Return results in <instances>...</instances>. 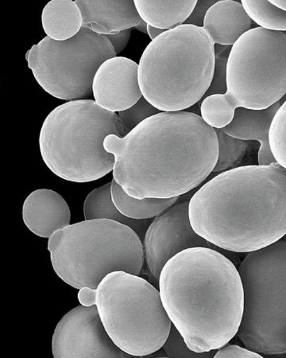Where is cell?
Returning <instances> with one entry per match:
<instances>
[{"label":"cell","instance_id":"16","mask_svg":"<svg viewBox=\"0 0 286 358\" xmlns=\"http://www.w3.org/2000/svg\"><path fill=\"white\" fill-rule=\"evenodd\" d=\"M282 105L283 102L280 101L264 110L237 108L232 123L220 130L239 140L259 141L260 148L257 160L259 166L276 163L271 151L269 134L272 121Z\"/></svg>","mask_w":286,"mask_h":358},{"label":"cell","instance_id":"21","mask_svg":"<svg viewBox=\"0 0 286 358\" xmlns=\"http://www.w3.org/2000/svg\"><path fill=\"white\" fill-rule=\"evenodd\" d=\"M111 183L114 206L124 216L133 220L143 221L156 217L175 205L179 199V197L137 199L126 193L114 178Z\"/></svg>","mask_w":286,"mask_h":358},{"label":"cell","instance_id":"4","mask_svg":"<svg viewBox=\"0 0 286 358\" xmlns=\"http://www.w3.org/2000/svg\"><path fill=\"white\" fill-rule=\"evenodd\" d=\"M215 62V44L203 28L183 24L165 31L141 57L142 96L160 112L186 110L207 94Z\"/></svg>","mask_w":286,"mask_h":358},{"label":"cell","instance_id":"8","mask_svg":"<svg viewBox=\"0 0 286 358\" xmlns=\"http://www.w3.org/2000/svg\"><path fill=\"white\" fill-rule=\"evenodd\" d=\"M96 306L108 336L125 353L150 356L167 342L173 324L160 292L139 275H107L97 287Z\"/></svg>","mask_w":286,"mask_h":358},{"label":"cell","instance_id":"18","mask_svg":"<svg viewBox=\"0 0 286 358\" xmlns=\"http://www.w3.org/2000/svg\"><path fill=\"white\" fill-rule=\"evenodd\" d=\"M44 31L55 41H66L82 30L83 20L81 10L73 0H52L43 10Z\"/></svg>","mask_w":286,"mask_h":358},{"label":"cell","instance_id":"12","mask_svg":"<svg viewBox=\"0 0 286 358\" xmlns=\"http://www.w3.org/2000/svg\"><path fill=\"white\" fill-rule=\"evenodd\" d=\"M190 201L171 206L149 225L143 239L144 256L152 275L159 280L165 265L177 254L193 248L217 247L199 236L188 215Z\"/></svg>","mask_w":286,"mask_h":358},{"label":"cell","instance_id":"2","mask_svg":"<svg viewBox=\"0 0 286 358\" xmlns=\"http://www.w3.org/2000/svg\"><path fill=\"white\" fill-rule=\"evenodd\" d=\"M188 215L194 231L222 250L276 243L286 235V169L273 163L223 172L193 196Z\"/></svg>","mask_w":286,"mask_h":358},{"label":"cell","instance_id":"6","mask_svg":"<svg viewBox=\"0 0 286 358\" xmlns=\"http://www.w3.org/2000/svg\"><path fill=\"white\" fill-rule=\"evenodd\" d=\"M227 92L204 98L200 115L211 128L232 123L237 108L264 110L286 94V34L255 27L232 45Z\"/></svg>","mask_w":286,"mask_h":358},{"label":"cell","instance_id":"28","mask_svg":"<svg viewBox=\"0 0 286 358\" xmlns=\"http://www.w3.org/2000/svg\"><path fill=\"white\" fill-rule=\"evenodd\" d=\"M217 1H197L196 8H194L193 13L190 16L185 24L193 25L198 27L203 28L205 15L207 14L208 10L213 6Z\"/></svg>","mask_w":286,"mask_h":358},{"label":"cell","instance_id":"23","mask_svg":"<svg viewBox=\"0 0 286 358\" xmlns=\"http://www.w3.org/2000/svg\"><path fill=\"white\" fill-rule=\"evenodd\" d=\"M219 143V157L213 172L234 169L249 149L248 141L239 140L225 134L220 129H215Z\"/></svg>","mask_w":286,"mask_h":358},{"label":"cell","instance_id":"25","mask_svg":"<svg viewBox=\"0 0 286 358\" xmlns=\"http://www.w3.org/2000/svg\"><path fill=\"white\" fill-rule=\"evenodd\" d=\"M232 46L215 45V71L213 83L205 98L215 94H225L227 92V66Z\"/></svg>","mask_w":286,"mask_h":358},{"label":"cell","instance_id":"19","mask_svg":"<svg viewBox=\"0 0 286 358\" xmlns=\"http://www.w3.org/2000/svg\"><path fill=\"white\" fill-rule=\"evenodd\" d=\"M196 0L186 1H151V0H135L137 10L147 25L170 31L185 24L190 18Z\"/></svg>","mask_w":286,"mask_h":358},{"label":"cell","instance_id":"31","mask_svg":"<svg viewBox=\"0 0 286 358\" xmlns=\"http://www.w3.org/2000/svg\"><path fill=\"white\" fill-rule=\"evenodd\" d=\"M147 31L149 36H150L153 41V40L156 39L158 36H161L162 34L167 31L162 30V29H158L148 25Z\"/></svg>","mask_w":286,"mask_h":358},{"label":"cell","instance_id":"9","mask_svg":"<svg viewBox=\"0 0 286 358\" xmlns=\"http://www.w3.org/2000/svg\"><path fill=\"white\" fill-rule=\"evenodd\" d=\"M238 271L244 292L239 338L260 355L286 354V241L248 253Z\"/></svg>","mask_w":286,"mask_h":358},{"label":"cell","instance_id":"30","mask_svg":"<svg viewBox=\"0 0 286 358\" xmlns=\"http://www.w3.org/2000/svg\"><path fill=\"white\" fill-rule=\"evenodd\" d=\"M96 290L89 287H84L79 291L78 299L84 307H91L96 305Z\"/></svg>","mask_w":286,"mask_h":358},{"label":"cell","instance_id":"22","mask_svg":"<svg viewBox=\"0 0 286 358\" xmlns=\"http://www.w3.org/2000/svg\"><path fill=\"white\" fill-rule=\"evenodd\" d=\"M246 13L259 27L272 31H286V10L271 1L242 0Z\"/></svg>","mask_w":286,"mask_h":358},{"label":"cell","instance_id":"29","mask_svg":"<svg viewBox=\"0 0 286 358\" xmlns=\"http://www.w3.org/2000/svg\"><path fill=\"white\" fill-rule=\"evenodd\" d=\"M130 34L131 30H127L107 36L112 45L114 51H116L117 57L128 44Z\"/></svg>","mask_w":286,"mask_h":358},{"label":"cell","instance_id":"24","mask_svg":"<svg viewBox=\"0 0 286 358\" xmlns=\"http://www.w3.org/2000/svg\"><path fill=\"white\" fill-rule=\"evenodd\" d=\"M269 141L276 163L286 169V101L283 103L272 121Z\"/></svg>","mask_w":286,"mask_h":358},{"label":"cell","instance_id":"1","mask_svg":"<svg viewBox=\"0 0 286 358\" xmlns=\"http://www.w3.org/2000/svg\"><path fill=\"white\" fill-rule=\"evenodd\" d=\"M113 178L130 197L173 199L191 192L213 172L218 138L198 114L161 112L123 138L108 136Z\"/></svg>","mask_w":286,"mask_h":358},{"label":"cell","instance_id":"13","mask_svg":"<svg viewBox=\"0 0 286 358\" xmlns=\"http://www.w3.org/2000/svg\"><path fill=\"white\" fill-rule=\"evenodd\" d=\"M94 101L107 111L119 113L134 106L143 96L139 82V65L124 57L103 63L93 84Z\"/></svg>","mask_w":286,"mask_h":358},{"label":"cell","instance_id":"14","mask_svg":"<svg viewBox=\"0 0 286 358\" xmlns=\"http://www.w3.org/2000/svg\"><path fill=\"white\" fill-rule=\"evenodd\" d=\"M22 219L33 234L50 239L57 231L70 225L71 212L61 194L52 189H39L25 200Z\"/></svg>","mask_w":286,"mask_h":358},{"label":"cell","instance_id":"10","mask_svg":"<svg viewBox=\"0 0 286 358\" xmlns=\"http://www.w3.org/2000/svg\"><path fill=\"white\" fill-rule=\"evenodd\" d=\"M114 57L116 51L106 36L82 27L66 41L44 38L27 51L26 59L45 92L57 99L73 101L93 95L96 72Z\"/></svg>","mask_w":286,"mask_h":358},{"label":"cell","instance_id":"5","mask_svg":"<svg viewBox=\"0 0 286 358\" xmlns=\"http://www.w3.org/2000/svg\"><path fill=\"white\" fill-rule=\"evenodd\" d=\"M123 138L117 113L94 100L68 101L45 118L39 136L44 163L54 175L73 182H89L113 171L116 159L105 148L108 136Z\"/></svg>","mask_w":286,"mask_h":358},{"label":"cell","instance_id":"26","mask_svg":"<svg viewBox=\"0 0 286 358\" xmlns=\"http://www.w3.org/2000/svg\"><path fill=\"white\" fill-rule=\"evenodd\" d=\"M160 113L161 112L151 105L142 96L134 106L127 109V110L118 113V115L124 126L126 134L128 135L143 121Z\"/></svg>","mask_w":286,"mask_h":358},{"label":"cell","instance_id":"15","mask_svg":"<svg viewBox=\"0 0 286 358\" xmlns=\"http://www.w3.org/2000/svg\"><path fill=\"white\" fill-rule=\"evenodd\" d=\"M83 27L102 36L131 30L143 20L133 0H77Z\"/></svg>","mask_w":286,"mask_h":358},{"label":"cell","instance_id":"17","mask_svg":"<svg viewBox=\"0 0 286 358\" xmlns=\"http://www.w3.org/2000/svg\"><path fill=\"white\" fill-rule=\"evenodd\" d=\"M203 29L215 45L232 46L253 29V20L241 2L223 0L209 8Z\"/></svg>","mask_w":286,"mask_h":358},{"label":"cell","instance_id":"32","mask_svg":"<svg viewBox=\"0 0 286 358\" xmlns=\"http://www.w3.org/2000/svg\"><path fill=\"white\" fill-rule=\"evenodd\" d=\"M271 2L278 8L286 10V0H272Z\"/></svg>","mask_w":286,"mask_h":358},{"label":"cell","instance_id":"11","mask_svg":"<svg viewBox=\"0 0 286 358\" xmlns=\"http://www.w3.org/2000/svg\"><path fill=\"white\" fill-rule=\"evenodd\" d=\"M54 358H145L125 353L108 336L96 306H78L63 316L52 339Z\"/></svg>","mask_w":286,"mask_h":358},{"label":"cell","instance_id":"34","mask_svg":"<svg viewBox=\"0 0 286 358\" xmlns=\"http://www.w3.org/2000/svg\"><path fill=\"white\" fill-rule=\"evenodd\" d=\"M151 358H171V357H151Z\"/></svg>","mask_w":286,"mask_h":358},{"label":"cell","instance_id":"27","mask_svg":"<svg viewBox=\"0 0 286 358\" xmlns=\"http://www.w3.org/2000/svg\"><path fill=\"white\" fill-rule=\"evenodd\" d=\"M213 358H265L262 355L237 345H227L216 351Z\"/></svg>","mask_w":286,"mask_h":358},{"label":"cell","instance_id":"7","mask_svg":"<svg viewBox=\"0 0 286 358\" xmlns=\"http://www.w3.org/2000/svg\"><path fill=\"white\" fill-rule=\"evenodd\" d=\"M48 250L56 274L78 290H96L116 271L140 275L145 257L139 235L107 219L85 220L57 231L49 239Z\"/></svg>","mask_w":286,"mask_h":358},{"label":"cell","instance_id":"20","mask_svg":"<svg viewBox=\"0 0 286 358\" xmlns=\"http://www.w3.org/2000/svg\"><path fill=\"white\" fill-rule=\"evenodd\" d=\"M84 216L85 220L107 219L127 225L139 235L141 240L142 238L144 239L147 222L146 220H133L120 213L112 200L111 182L89 193L84 202Z\"/></svg>","mask_w":286,"mask_h":358},{"label":"cell","instance_id":"33","mask_svg":"<svg viewBox=\"0 0 286 358\" xmlns=\"http://www.w3.org/2000/svg\"><path fill=\"white\" fill-rule=\"evenodd\" d=\"M147 27H148V25L146 24V23L144 21H143L141 23V24H140L139 26H137L136 27H135V29H137V30H138L142 33L148 34Z\"/></svg>","mask_w":286,"mask_h":358},{"label":"cell","instance_id":"3","mask_svg":"<svg viewBox=\"0 0 286 358\" xmlns=\"http://www.w3.org/2000/svg\"><path fill=\"white\" fill-rule=\"evenodd\" d=\"M164 308L188 348L205 353L238 334L244 310L241 278L217 250L193 248L170 259L160 275Z\"/></svg>","mask_w":286,"mask_h":358}]
</instances>
